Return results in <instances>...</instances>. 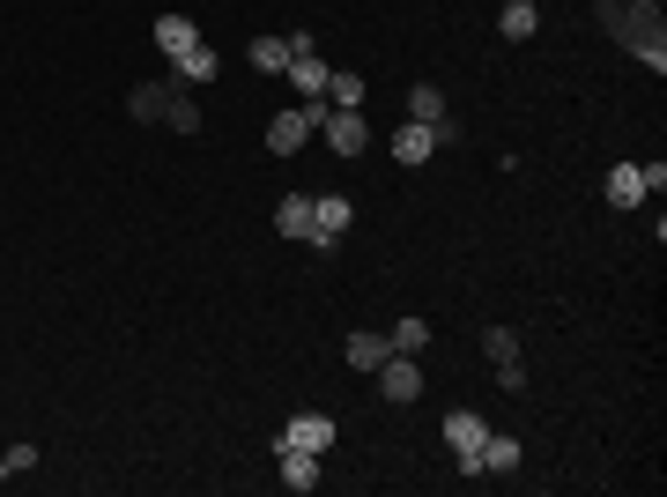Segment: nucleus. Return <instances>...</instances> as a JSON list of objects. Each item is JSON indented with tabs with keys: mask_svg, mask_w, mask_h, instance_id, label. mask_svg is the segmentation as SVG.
Listing matches in <instances>:
<instances>
[{
	"mask_svg": "<svg viewBox=\"0 0 667 497\" xmlns=\"http://www.w3.org/2000/svg\"><path fill=\"white\" fill-rule=\"evenodd\" d=\"M408 120H423V126L445 120V89H438V83H416V89H408Z\"/></svg>",
	"mask_w": 667,
	"mask_h": 497,
	"instance_id": "obj_20",
	"label": "nucleus"
},
{
	"mask_svg": "<svg viewBox=\"0 0 667 497\" xmlns=\"http://www.w3.org/2000/svg\"><path fill=\"white\" fill-rule=\"evenodd\" d=\"M156 45L178 60V52H193V45H201V23H193V15H156Z\"/></svg>",
	"mask_w": 667,
	"mask_h": 497,
	"instance_id": "obj_12",
	"label": "nucleus"
},
{
	"mask_svg": "<svg viewBox=\"0 0 667 497\" xmlns=\"http://www.w3.org/2000/svg\"><path fill=\"white\" fill-rule=\"evenodd\" d=\"M319 134H327L334 157H364V149H372V120H364V112H341V104L319 120Z\"/></svg>",
	"mask_w": 667,
	"mask_h": 497,
	"instance_id": "obj_5",
	"label": "nucleus"
},
{
	"mask_svg": "<svg viewBox=\"0 0 667 497\" xmlns=\"http://www.w3.org/2000/svg\"><path fill=\"white\" fill-rule=\"evenodd\" d=\"M386 357H393V341H386V334H349V372H364V378H372L378 364H386Z\"/></svg>",
	"mask_w": 667,
	"mask_h": 497,
	"instance_id": "obj_13",
	"label": "nucleus"
},
{
	"mask_svg": "<svg viewBox=\"0 0 667 497\" xmlns=\"http://www.w3.org/2000/svg\"><path fill=\"white\" fill-rule=\"evenodd\" d=\"M246 60L260 67V75H282V67H290V38H252Z\"/></svg>",
	"mask_w": 667,
	"mask_h": 497,
	"instance_id": "obj_18",
	"label": "nucleus"
},
{
	"mask_svg": "<svg viewBox=\"0 0 667 497\" xmlns=\"http://www.w3.org/2000/svg\"><path fill=\"white\" fill-rule=\"evenodd\" d=\"M482 349H490L498 364H519V334H512V327H490V334H482Z\"/></svg>",
	"mask_w": 667,
	"mask_h": 497,
	"instance_id": "obj_23",
	"label": "nucleus"
},
{
	"mask_svg": "<svg viewBox=\"0 0 667 497\" xmlns=\"http://www.w3.org/2000/svg\"><path fill=\"white\" fill-rule=\"evenodd\" d=\"M334 238H349V201H341V194H319V201H312V246H334Z\"/></svg>",
	"mask_w": 667,
	"mask_h": 497,
	"instance_id": "obj_8",
	"label": "nucleus"
},
{
	"mask_svg": "<svg viewBox=\"0 0 667 497\" xmlns=\"http://www.w3.org/2000/svg\"><path fill=\"white\" fill-rule=\"evenodd\" d=\"M482 475H519V438L490 431V438H482Z\"/></svg>",
	"mask_w": 667,
	"mask_h": 497,
	"instance_id": "obj_15",
	"label": "nucleus"
},
{
	"mask_svg": "<svg viewBox=\"0 0 667 497\" xmlns=\"http://www.w3.org/2000/svg\"><path fill=\"white\" fill-rule=\"evenodd\" d=\"M126 112L149 126H178V134H201V104L186 97V83H141L126 89Z\"/></svg>",
	"mask_w": 667,
	"mask_h": 497,
	"instance_id": "obj_2",
	"label": "nucleus"
},
{
	"mask_svg": "<svg viewBox=\"0 0 667 497\" xmlns=\"http://www.w3.org/2000/svg\"><path fill=\"white\" fill-rule=\"evenodd\" d=\"M38 468V446H8V460H0V475H30Z\"/></svg>",
	"mask_w": 667,
	"mask_h": 497,
	"instance_id": "obj_24",
	"label": "nucleus"
},
{
	"mask_svg": "<svg viewBox=\"0 0 667 497\" xmlns=\"http://www.w3.org/2000/svg\"><path fill=\"white\" fill-rule=\"evenodd\" d=\"M601 23H608L653 75L667 67V38H660V8H653V0H601Z\"/></svg>",
	"mask_w": 667,
	"mask_h": 497,
	"instance_id": "obj_1",
	"label": "nucleus"
},
{
	"mask_svg": "<svg viewBox=\"0 0 667 497\" xmlns=\"http://www.w3.org/2000/svg\"><path fill=\"white\" fill-rule=\"evenodd\" d=\"M645 194H653V171L645 164H616L608 171V208H638Z\"/></svg>",
	"mask_w": 667,
	"mask_h": 497,
	"instance_id": "obj_9",
	"label": "nucleus"
},
{
	"mask_svg": "<svg viewBox=\"0 0 667 497\" xmlns=\"http://www.w3.org/2000/svg\"><path fill=\"white\" fill-rule=\"evenodd\" d=\"M482 438H490V423L475 409H453L445 415V446L460 453V475H482Z\"/></svg>",
	"mask_w": 667,
	"mask_h": 497,
	"instance_id": "obj_4",
	"label": "nucleus"
},
{
	"mask_svg": "<svg viewBox=\"0 0 667 497\" xmlns=\"http://www.w3.org/2000/svg\"><path fill=\"white\" fill-rule=\"evenodd\" d=\"M386 341H393L401 357H423V349H430V320H401V327L386 334Z\"/></svg>",
	"mask_w": 667,
	"mask_h": 497,
	"instance_id": "obj_22",
	"label": "nucleus"
},
{
	"mask_svg": "<svg viewBox=\"0 0 667 497\" xmlns=\"http://www.w3.org/2000/svg\"><path fill=\"white\" fill-rule=\"evenodd\" d=\"M372 378H378V394H386V401H416V394H423V364H416V357H401V349H393Z\"/></svg>",
	"mask_w": 667,
	"mask_h": 497,
	"instance_id": "obj_7",
	"label": "nucleus"
},
{
	"mask_svg": "<svg viewBox=\"0 0 667 497\" xmlns=\"http://www.w3.org/2000/svg\"><path fill=\"white\" fill-rule=\"evenodd\" d=\"M438 141H430V126L423 120H401V134H393V164H423Z\"/></svg>",
	"mask_w": 667,
	"mask_h": 497,
	"instance_id": "obj_14",
	"label": "nucleus"
},
{
	"mask_svg": "<svg viewBox=\"0 0 667 497\" xmlns=\"http://www.w3.org/2000/svg\"><path fill=\"white\" fill-rule=\"evenodd\" d=\"M319 483H327V475H319V453H282V490L290 497H304V490H319Z\"/></svg>",
	"mask_w": 667,
	"mask_h": 497,
	"instance_id": "obj_11",
	"label": "nucleus"
},
{
	"mask_svg": "<svg viewBox=\"0 0 667 497\" xmlns=\"http://www.w3.org/2000/svg\"><path fill=\"white\" fill-rule=\"evenodd\" d=\"M282 75H297V97H327V75H334V67H327V60H312V52H297Z\"/></svg>",
	"mask_w": 667,
	"mask_h": 497,
	"instance_id": "obj_16",
	"label": "nucleus"
},
{
	"mask_svg": "<svg viewBox=\"0 0 667 497\" xmlns=\"http://www.w3.org/2000/svg\"><path fill=\"white\" fill-rule=\"evenodd\" d=\"M327 104H341V112H364V75H327Z\"/></svg>",
	"mask_w": 667,
	"mask_h": 497,
	"instance_id": "obj_21",
	"label": "nucleus"
},
{
	"mask_svg": "<svg viewBox=\"0 0 667 497\" xmlns=\"http://www.w3.org/2000/svg\"><path fill=\"white\" fill-rule=\"evenodd\" d=\"M275 231H282V238H304V246H312V201H304V194H290V201L275 208Z\"/></svg>",
	"mask_w": 667,
	"mask_h": 497,
	"instance_id": "obj_17",
	"label": "nucleus"
},
{
	"mask_svg": "<svg viewBox=\"0 0 667 497\" xmlns=\"http://www.w3.org/2000/svg\"><path fill=\"white\" fill-rule=\"evenodd\" d=\"M498 30L504 38H534V30H542V8H534V0H512V8L498 15Z\"/></svg>",
	"mask_w": 667,
	"mask_h": 497,
	"instance_id": "obj_19",
	"label": "nucleus"
},
{
	"mask_svg": "<svg viewBox=\"0 0 667 497\" xmlns=\"http://www.w3.org/2000/svg\"><path fill=\"white\" fill-rule=\"evenodd\" d=\"M327 112H334L327 97H304L297 112H282V120H267V157H297V149L312 141V126L327 120Z\"/></svg>",
	"mask_w": 667,
	"mask_h": 497,
	"instance_id": "obj_3",
	"label": "nucleus"
},
{
	"mask_svg": "<svg viewBox=\"0 0 667 497\" xmlns=\"http://www.w3.org/2000/svg\"><path fill=\"white\" fill-rule=\"evenodd\" d=\"M215 75H223V52H215V45L201 38V45H193V52H178V75H171V83L201 89V83H215Z\"/></svg>",
	"mask_w": 667,
	"mask_h": 497,
	"instance_id": "obj_10",
	"label": "nucleus"
},
{
	"mask_svg": "<svg viewBox=\"0 0 667 497\" xmlns=\"http://www.w3.org/2000/svg\"><path fill=\"white\" fill-rule=\"evenodd\" d=\"M327 453L334 446V415H290V423H282V431H275V453Z\"/></svg>",
	"mask_w": 667,
	"mask_h": 497,
	"instance_id": "obj_6",
	"label": "nucleus"
}]
</instances>
